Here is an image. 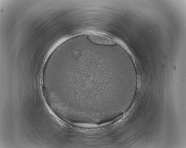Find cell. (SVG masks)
<instances>
[{"label":"cell","mask_w":186,"mask_h":148,"mask_svg":"<svg viewBox=\"0 0 186 148\" xmlns=\"http://www.w3.org/2000/svg\"><path fill=\"white\" fill-rule=\"evenodd\" d=\"M87 37L92 43L96 44L105 46H114L117 44V43L112 40L96 34H89Z\"/></svg>","instance_id":"cell-1"}]
</instances>
